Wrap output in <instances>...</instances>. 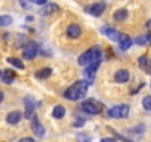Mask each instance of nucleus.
Here are the masks:
<instances>
[{
	"instance_id": "1",
	"label": "nucleus",
	"mask_w": 151,
	"mask_h": 142,
	"mask_svg": "<svg viewBox=\"0 0 151 142\" xmlns=\"http://www.w3.org/2000/svg\"><path fill=\"white\" fill-rule=\"evenodd\" d=\"M88 86L89 83L85 80H79L76 82L73 86H70L65 92H64V98L68 101H80L86 96L88 93Z\"/></svg>"
},
{
	"instance_id": "2",
	"label": "nucleus",
	"mask_w": 151,
	"mask_h": 142,
	"mask_svg": "<svg viewBox=\"0 0 151 142\" xmlns=\"http://www.w3.org/2000/svg\"><path fill=\"white\" fill-rule=\"evenodd\" d=\"M82 110L88 114H98L102 110V104L95 101V99H89V101H85L82 104Z\"/></svg>"
},
{
	"instance_id": "3",
	"label": "nucleus",
	"mask_w": 151,
	"mask_h": 142,
	"mask_svg": "<svg viewBox=\"0 0 151 142\" xmlns=\"http://www.w3.org/2000/svg\"><path fill=\"white\" fill-rule=\"evenodd\" d=\"M108 115L113 117V118H127V115H129V107L126 104L116 105V107H113L108 111Z\"/></svg>"
},
{
	"instance_id": "4",
	"label": "nucleus",
	"mask_w": 151,
	"mask_h": 142,
	"mask_svg": "<svg viewBox=\"0 0 151 142\" xmlns=\"http://www.w3.org/2000/svg\"><path fill=\"white\" fill-rule=\"evenodd\" d=\"M37 53H39V44H37L36 42H30V43L24 47V52H22L24 59H33Z\"/></svg>"
},
{
	"instance_id": "5",
	"label": "nucleus",
	"mask_w": 151,
	"mask_h": 142,
	"mask_svg": "<svg viewBox=\"0 0 151 142\" xmlns=\"http://www.w3.org/2000/svg\"><path fill=\"white\" fill-rule=\"evenodd\" d=\"M24 107H25V117L27 118H33V113L36 110V99L33 96H25L24 99Z\"/></svg>"
},
{
	"instance_id": "6",
	"label": "nucleus",
	"mask_w": 151,
	"mask_h": 142,
	"mask_svg": "<svg viewBox=\"0 0 151 142\" xmlns=\"http://www.w3.org/2000/svg\"><path fill=\"white\" fill-rule=\"evenodd\" d=\"M105 2H98V3H93V5H91L89 8H88V12L91 14V15H93V16H101L102 15V12L105 11Z\"/></svg>"
},
{
	"instance_id": "7",
	"label": "nucleus",
	"mask_w": 151,
	"mask_h": 142,
	"mask_svg": "<svg viewBox=\"0 0 151 142\" xmlns=\"http://www.w3.org/2000/svg\"><path fill=\"white\" fill-rule=\"evenodd\" d=\"M101 33H102L105 37H108L110 40H113V42H119V40H120V36H122V34H119V31H116V30L111 28V27H102V28H101Z\"/></svg>"
},
{
	"instance_id": "8",
	"label": "nucleus",
	"mask_w": 151,
	"mask_h": 142,
	"mask_svg": "<svg viewBox=\"0 0 151 142\" xmlns=\"http://www.w3.org/2000/svg\"><path fill=\"white\" fill-rule=\"evenodd\" d=\"M92 58H93V49H89V50H86L85 53H82L79 56V65L88 67L92 62Z\"/></svg>"
},
{
	"instance_id": "9",
	"label": "nucleus",
	"mask_w": 151,
	"mask_h": 142,
	"mask_svg": "<svg viewBox=\"0 0 151 142\" xmlns=\"http://www.w3.org/2000/svg\"><path fill=\"white\" fill-rule=\"evenodd\" d=\"M82 34V28L77 25V24H70L68 28H67V36L70 39H79Z\"/></svg>"
},
{
	"instance_id": "10",
	"label": "nucleus",
	"mask_w": 151,
	"mask_h": 142,
	"mask_svg": "<svg viewBox=\"0 0 151 142\" xmlns=\"http://www.w3.org/2000/svg\"><path fill=\"white\" fill-rule=\"evenodd\" d=\"M138 62H139V67H141V68L145 71L147 74H151V59H150L147 55H144V56H139Z\"/></svg>"
},
{
	"instance_id": "11",
	"label": "nucleus",
	"mask_w": 151,
	"mask_h": 142,
	"mask_svg": "<svg viewBox=\"0 0 151 142\" xmlns=\"http://www.w3.org/2000/svg\"><path fill=\"white\" fill-rule=\"evenodd\" d=\"M31 129H33V132L36 133V136H39V138H42V136L45 135V127L40 124V121L37 120V117H33V121H31Z\"/></svg>"
},
{
	"instance_id": "12",
	"label": "nucleus",
	"mask_w": 151,
	"mask_h": 142,
	"mask_svg": "<svg viewBox=\"0 0 151 142\" xmlns=\"http://www.w3.org/2000/svg\"><path fill=\"white\" fill-rule=\"evenodd\" d=\"M129 71L127 70H117L116 71V74H114V80L117 83H126L129 80Z\"/></svg>"
},
{
	"instance_id": "13",
	"label": "nucleus",
	"mask_w": 151,
	"mask_h": 142,
	"mask_svg": "<svg viewBox=\"0 0 151 142\" xmlns=\"http://www.w3.org/2000/svg\"><path fill=\"white\" fill-rule=\"evenodd\" d=\"M0 79H2V82H3L5 85H11L12 80L15 79V73H14V71H11V70H3Z\"/></svg>"
},
{
	"instance_id": "14",
	"label": "nucleus",
	"mask_w": 151,
	"mask_h": 142,
	"mask_svg": "<svg viewBox=\"0 0 151 142\" xmlns=\"http://www.w3.org/2000/svg\"><path fill=\"white\" fill-rule=\"evenodd\" d=\"M21 118H22V114L19 111H12V113H9L6 115V121L9 124H17V123L21 121Z\"/></svg>"
},
{
	"instance_id": "15",
	"label": "nucleus",
	"mask_w": 151,
	"mask_h": 142,
	"mask_svg": "<svg viewBox=\"0 0 151 142\" xmlns=\"http://www.w3.org/2000/svg\"><path fill=\"white\" fill-rule=\"evenodd\" d=\"M59 11V6L58 5H55V3H47V5H45V8L40 11L42 12V15H52V14H55V12H58Z\"/></svg>"
},
{
	"instance_id": "16",
	"label": "nucleus",
	"mask_w": 151,
	"mask_h": 142,
	"mask_svg": "<svg viewBox=\"0 0 151 142\" xmlns=\"http://www.w3.org/2000/svg\"><path fill=\"white\" fill-rule=\"evenodd\" d=\"M119 46H120L123 50L129 49V47L132 46V39H130L127 34H122V36H120V40H119Z\"/></svg>"
},
{
	"instance_id": "17",
	"label": "nucleus",
	"mask_w": 151,
	"mask_h": 142,
	"mask_svg": "<svg viewBox=\"0 0 151 142\" xmlns=\"http://www.w3.org/2000/svg\"><path fill=\"white\" fill-rule=\"evenodd\" d=\"M127 11L126 9H117L116 12H114V15H113V18H114V21H119V22H122V21H124L126 18H127Z\"/></svg>"
},
{
	"instance_id": "18",
	"label": "nucleus",
	"mask_w": 151,
	"mask_h": 142,
	"mask_svg": "<svg viewBox=\"0 0 151 142\" xmlns=\"http://www.w3.org/2000/svg\"><path fill=\"white\" fill-rule=\"evenodd\" d=\"M52 115H53V118H62V117L65 115V107L56 105V107L53 108V111H52Z\"/></svg>"
},
{
	"instance_id": "19",
	"label": "nucleus",
	"mask_w": 151,
	"mask_h": 142,
	"mask_svg": "<svg viewBox=\"0 0 151 142\" xmlns=\"http://www.w3.org/2000/svg\"><path fill=\"white\" fill-rule=\"evenodd\" d=\"M52 74V70L50 68H42L39 71H36V77L37 79H47Z\"/></svg>"
},
{
	"instance_id": "20",
	"label": "nucleus",
	"mask_w": 151,
	"mask_h": 142,
	"mask_svg": "<svg viewBox=\"0 0 151 142\" xmlns=\"http://www.w3.org/2000/svg\"><path fill=\"white\" fill-rule=\"evenodd\" d=\"M8 62H9L12 67L18 68V70H24V62H22L21 59H18V58H8Z\"/></svg>"
},
{
	"instance_id": "21",
	"label": "nucleus",
	"mask_w": 151,
	"mask_h": 142,
	"mask_svg": "<svg viewBox=\"0 0 151 142\" xmlns=\"http://www.w3.org/2000/svg\"><path fill=\"white\" fill-rule=\"evenodd\" d=\"M9 24H12V16H8V15H2V16H0V25H2V27H6Z\"/></svg>"
},
{
	"instance_id": "22",
	"label": "nucleus",
	"mask_w": 151,
	"mask_h": 142,
	"mask_svg": "<svg viewBox=\"0 0 151 142\" xmlns=\"http://www.w3.org/2000/svg\"><path fill=\"white\" fill-rule=\"evenodd\" d=\"M150 42V34H144V36H139L138 39H136V43L139 44V46H144V44H147Z\"/></svg>"
},
{
	"instance_id": "23",
	"label": "nucleus",
	"mask_w": 151,
	"mask_h": 142,
	"mask_svg": "<svg viewBox=\"0 0 151 142\" xmlns=\"http://www.w3.org/2000/svg\"><path fill=\"white\" fill-rule=\"evenodd\" d=\"M142 107H144V110L151 111V95H148L142 99Z\"/></svg>"
},
{
	"instance_id": "24",
	"label": "nucleus",
	"mask_w": 151,
	"mask_h": 142,
	"mask_svg": "<svg viewBox=\"0 0 151 142\" xmlns=\"http://www.w3.org/2000/svg\"><path fill=\"white\" fill-rule=\"evenodd\" d=\"M77 139H79V142H91V138L88 135H83V133H79Z\"/></svg>"
},
{
	"instance_id": "25",
	"label": "nucleus",
	"mask_w": 151,
	"mask_h": 142,
	"mask_svg": "<svg viewBox=\"0 0 151 142\" xmlns=\"http://www.w3.org/2000/svg\"><path fill=\"white\" fill-rule=\"evenodd\" d=\"M31 3H34V5H45L46 3V0H30Z\"/></svg>"
},
{
	"instance_id": "26",
	"label": "nucleus",
	"mask_w": 151,
	"mask_h": 142,
	"mask_svg": "<svg viewBox=\"0 0 151 142\" xmlns=\"http://www.w3.org/2000/svg\"><path fill=\"white\" fill-rule=\"evenodd\" d=\"M19 142H36V141H34L33 138H21Z\"/></svg>"
},
{
	"instance_id": "27",
	"label": "nucleus",
	"mask_w": 151,
	"mask_h": 142,
	"mask_svg": "<svg viewBox=\"0 0 151 142\" xmlns=\"http://www.w3.org/2000/svg\"><path fill=\"white\" fill-rule=\"evenodd\" d=\"M101 142H116V139L114 138H102Z\"/></svg>"
},
{
	"instance_id": "28",
	"label": "nucleus",
	"mask_w": 151,
	"mask_h": 142,
	"mask_svg": "<svg viewBox=\"0 0 151 142\" xmlns=\"http://www.w3.org/2000/svg\"><path fill=\"white\" fill-rule=\"evenodd\" d=\"M85 124V120H79V121H76L74 126H83Z\"/></svg>"
},
{
	"instance_id": "29",
	"label": "nucleus",
	"mask_w": 151,
	"mask_h": 142,
	"mask_svg": "<svg viewBox=\"0 0 151 142\" xmlns=\"http://www.w3.org/2000/svg\"><path fill=\"white\" fill-rule=\"evenodd\" d=\"M147 28H148V30H151V19L147 22Z\"/></svg>"
},
{
	"instance_id": "30",
	"label": "nucleus",
	"mask_w": 151,
	"mask_h": 142,
	"mask_svg": "<svg viewBox=\"0 0 151 142\" xmlns=\"http://www.w3.org/2000/svg\"><path fill=\"white\" fill-rule=\"evenodd\" d=\"M150 43H151V34H150Z\"/></svg>"
}]
</instances>
